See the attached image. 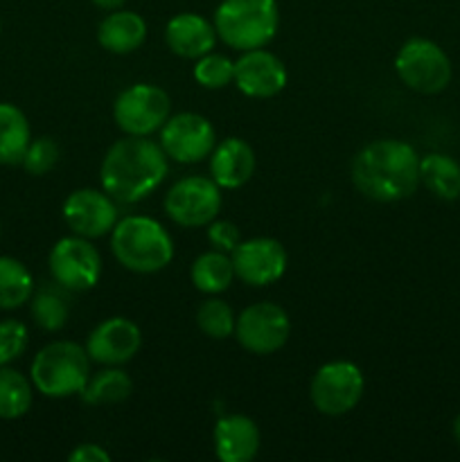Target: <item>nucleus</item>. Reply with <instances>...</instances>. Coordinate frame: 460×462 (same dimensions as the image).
Returning <instances> with one entry per match:
<instances>
[{
	"instance_id": "f257e3e1",
	"label": "nucleus",
	"mask_w": 460,
	"mask_h": 462,
	"mask_svg": "<svg viewBox=\"0 0 460 462\" xmlns=\"http://www.w3.org/2000/svg\"><path fill=\"white\" fill-rule=\"evenodd\" d=\"M352 183L379 203L409 199L419 185V156L404 140H374L352 161Z\"/></svg>"
},
{
	"instance_id": "f03ea898",
	"label": "nucleus",
	"mask_w": 460,
	"mask_h": 462,
	"mask_svg": "<svg viewBox=\"0 0 460 462\" xmlns=\"http://www.w3.org/2000/svg\"><path fill=\"white\" fill-rule=\"evenodd\" d=\"M167 171L170 162L161 143L129 135L108 147L99 180L104 192L111 194L117 203H138L167 179Z\"/></svg>"
},
{
	"instance_id": "7ed1b4c3",
	"label": "nucleus",
	"mask_w": 460,
	"mask_h": 462,
	"mask_svg": "<svg viewBox=\"0 0 460 462\" xmlns=\"http://www.w3.org/2000/svg\"><path fill=\"white\" fill-rule=\"evenodd\" d=\"M111 251L126 271L152 275L174 260V242L161 221L152 217H124L111 230Z\"/></svg>"
},
{
	"instance_id": "20e7f679",
	"label": "nucleus",
	"mask_w": 460,
	"mask_h": 462,
	"mask_svg": "<svg viewBox=\"0 0 460 462\" xmlns=\"http://www.w3.org/2000/svg\"><path fill=\"white\" fill-rule=\"evenodd\" d=\"M212 23L216 36L239 52L264 48L278 34V0H221Z\"/></svg>"
},
{
	"instance_id": "39448f33",
	"label": "nucleus",
	"mask_w": 460,
	"mask_h": 462,
	"mask_svg": "<svg viewBox=\"0 0 460 462\" xmlns=\"http://www.w3.org/2000/svg\"><path fill=\"white\" fill-rule=\"evenodd\" d=\"M90 377V356L86 347L72 341L48 343L32 361V386L45 397L63 400L79 395Z\"/></svg>"
},
{
	"instance_id": "423d86ee",
	"label": "nucleus",
	"mask_w": 460,
	"mask_h": 462,
	"mask_svg": "<svg viewBox=\"0 0 460 462\" xmlns=\"http://www.w3.org/2000/svg\"><path fill=\"white\" fill-rule=\"evenodd\" d=\"M395 72L415 93L436 95L449 86L451 61L440 45L415 36L406 41L397 52Z\"/></svg>"
},
{
	"instance_id": "0eeeda50",
	"label": "nucleus",
	"mask_w": 460,
	"mask_h": 462,
	"mask_svg": "<svg viewBox=\"0 0 460 462\" xmlns=\"http://www.w3.org/2000/svg\"><path fill=\"white\" fill-rule=\"evenodd\" d=\"M365 391L363 373L352 361H329L316 370L309 386L311 404L329 418L350 413L356 409Z\"/></svg>"
},
{
	"instance_id": "6e6552de",
	"label": "nucleus",
	"mask_w": 460,
	"mask_h": 462,
	"mask_svg": "<svg viewBox=\"0 0 460 462\" xmlns=\"http://www.w3.org/2000/svg\"><path fill=\"white\" fill-rule=\"evenodd\" d=\"M171 113V99L153 84H133L117 95L113 120L126 135H147L161 131Z\"/></svg>"
},
{
	"instance_id": "1a4fd4ad",
	"label": "nucleus",
	"mask_w": 460,
	"mask_h": 462,
	"mask_svg": "<svg viewBox=\"0 0 460 462\" xmlns=\"http://www.w3.org/2000/svg\"><path fill=\"white\" fill-rule=\"evenodd\" d=\"M50 275L68 291H90L102 278V257L90 239L81 235L59 239L48 257Z\"/></svg>"
},
{
	"instance_id": "9d476101",
	"label": "nucleus",
	"mask_w": 460,
	"mask_h": 462,
	"mask_svg": "<svg viewBox=\"0 0 460 462\" xmlns=\"http://www.w3.org/2000/svg\"><path fill=\"white\" fill-rule=\"evenodd\" d=\"M221 188L206 176L176 180L165 197V212L183 228H201L216 219L221 210Z\"/></svg>"
},
{
	"instance_id": "9b49d317",
	"label": "nucleus",
	"mask_w": 460,
	"mask_h": 462,
	"mask_svg": "<svg viewBox=\"0 0 460 462\" xmlns=\"http://www.w3.org/2000/svg\"><path fill=\"white\" fill-rule=\"evenodd\" d=\"M291 334L289 314L275 302H255L237 316L235 337L251 355H273L282 350Z\"/></svg>"
},
{
	"instance_id": "f8f14e48",
	"label": "nucleus",
	"mask_w": 460,
	"mask_h": 462,
	"mask_svg": "<svg viewBox=\"0 0 460 462\" xmlns=\"http://www.w3.org/2000/svg\"><path fill=\"white\" fill-rule=\"evenodd\" d=\"M216 144L215 126L198 113L185 111L167 117L161 126V147L167 158L176 162H201L212 153Z\"/></svg>"
},
{
	"instance_id": "ddd939ff",
	"label": "nucleus",
	"mask_w": 460,
	"mask_h": 462,
	"mask_svg": "<svg viewBox=\"0 0 460 462\" xmlns=\"http://www.w3.org/2000/svg\"><path fill=\"white\" fill-rule=\"evenodd\" d=\"M235 266V278L251 287H269L278 282L287 271V251L273 237H253L239 242L230 253Z\"/></svg>"
},
{
	"instance_id": "4468645a",
	"label": "nucleus",
	"mask_w": 460,
	"mask_h": 462,
	"mask_svg": "<svg viewBox=\"0 0 460 462\" xmlns=\"http://www.w3.org/2000/svg\"><path fill=\"white\" fill-rule=\"evenodd\" d=\"M63 219L75 235H81L86 239H97L111 233L120 217H117L115 199L111 194L84 188L75 189L66 199Z\"/></svg>"
},
{
	"instance_id": "2eb2a0df",
	"label": "nucleus",
	"mask_w": 460,
	"mask_h": 462,
	"mask_svg": "<svg viewBox=\"0 0 460 462\" xmlns=\"http://www.w3.org/2000/svg\"><path fill=\"white\" fill-rule=\"evenodd\" d=\"M143 347V332L138 325L124 316H113L102 320L90 332L86 341V352L90 361L99 365H124L133 359Z\"/></svg>"
},
{
	"instance_id": "dca6fc26",
	"label": "nucleus",
	"mask_w": 460,
	"mask_h": 462,
	"mask_svg": "<svg viewBox=\"0 0 460 462\" xmlns=\"http://www.w3.org/2000/svg\"><path fill=\"white\" fill-rule=\"evenodd\" d=\"M287 68L275 57L273 52L264 48L246 50L242 57L235 61V84L246 97L269 99L275 97L287 86Z\"/></svg>"
},
{
	"instance_id": "f3484780",
	"label": "nucleus",
	"mask_w": 460,
	"mask_h": 462,
	"mask_svg": "<svg viewBox=\"0 0 460 462\" xmlns=\"http://www.w3.org/2000/svg\"><path fill=\"white\" fill-rule=\"evenodd\" d=\"M165 43L176 57L201 59L203 54L212 52L216 43L215 23H210L201 14H176L165 27Z\"/></svg>"
},
{
	"instance_id": "a211bd4d",
	"label": "nucleus",
	"mask_w": 460,
	"mask_h": 462,
	"mask_svg": "<svg viewBox=\"0 0 460 462\" xmlns=\"http://www.w3.org/2000/svg\"><path fill=\"white\" fill-rule=\"evenodd\" d=\"M215 454L221 462H251L260 451V429L248 415H225L216 422Z\"/></svg>"
},
{
	"instance_id": "6ab92c4d",
	"label": "nucleus",
	"mask_w": 460,
	"mask_h": 462,
	"mask_svg": "<svg viewBox=\"0 0 460 462\" xmlns=\"http://www.w3.org/2000/svg\"><path fill=\"white\" fill-rule=\"evenodd\" d=\"M210 161L212 180L221 189H237L251 180L255 174V152L242 138H225L215 144Z\"/></svg>"
},
{
	"instance_id": "aec40b11",
	"label": "nucleus",
	"mask_w": 460,
	"mask_h": 462,
	"mask_svg": "<svg viewBox=\"0 0 460 462\" xmlns=\"http://www.w3.org/2000/svg\"><path fill=\"white\" fill-rule=\"evenodd\" d=\"M147 39V23L140 14L115 9L97 27V41L113 54H131Z\"/></svg>"
},
{
	"instance_id": "412c9836",
	"label": "nucleus",
	"mask_w": 460,
	"mask_h": 462,
	"mask_svg": "<svg viewBox=\"0 0 460 462\" xmlns=\"http://www.w3.org/2000/svg\"><path fill=\"white\" fill-rule=\"evenodd\" d=\"M32 143L25 113L9 102H0V165H21Z\"/></svg>"
},
{
	"instance_id": "4be33fe9",
	"label": "nucleus",
	"mask_w": 460,
	"mask_h": 462,
	"mask_svg": "<svg viewBox=\"0 0 460 462\" xmlns=\"http://www.w3.org/2000/svg\"><path fill=\"white\" fill-rule=\"evenodd\" d=\"M189 278L192 284L201 293L207 296H216L230 289L235 280V266L233 257L224 251H207L194 260L192 269H189Z\"/></svg>"
},
{
	"instance_id": "5701e85b",
	"label": "nucleus",
	"mask_w": 460,
	"mask_h": 462,
	"mask_svg": "<svg viewBox=\"0 0 460 462\" xmlns=\"http://www.w3.org/2000/svg\"><path fill=\"white\" fill-rule=\"evenodd\" d=\"M419 183L437 199L454 201L460 197V165L445 153H428L419 158Z\"/></svg>"
},
{
	"instance_id": "b1692460",
	"label": "nucleus",
	"mask_w": 460,
	"mask_h": 462,
	"mask_svg": "<svg viewBox=\"0 0 460 462\" xmlns=\"http://www.w3.org/2000/svg\"><path fill=\"white\" fill-rule=\"evenodd\" d=\"M133 391V382L117 365H106L102 373L90 374L86 386L81 388L79 397L88 406H108L120 404Z\"/></svg>"
},
{
	"instance_id": "393cba45",
	"label": "nucleus",
	"mask_w": 460,
	"mask_h": 462,
	"mask_svg": "<svg viewBox=\"0 0 460 462\" xmlns=\"http://www.w3.org/2000/svg\"><path fill=\"white\" fill-rule=\"evenodd\" d=\"M34 293V278L21 260L0 255V310L12 311L25 305Z\"/></svg>"
},
{
	"instance_id": "a878e982",
	"label": "nucleus",
	"mask_w": 460,
	"mask_h": 462,
	"mask_svg": "<svg viewBox=\"0 0 460 462\" xmlns=\"http://www.w3.org/2000/svg\"><path fill=\"white\" fill-rule=\"evenodd\" d=\"M32 409V383L18 370L0 365V420H18Z\"/></svg>"
},
{
	"instance_id": "bb28decb",
	"label": "nucleus",
	"mask_w": 460,
	"mask_h": 462,
	"mask_svg": "<svg viewBox=\"0 0 460 462\" xmlns=\"http://www.w3.org/2000/svg\"><path fill=\"white\" fill-rule=\"evenodd\" d=\"M32 319L39 325L43 332H59V329L66 328L68 323V302L63 298V293H59L57 289L43 287L36 293H32Z\"/></svg>"
},
{
	"instance_id": "cd10ccee",
	"label": "nucleus",
	"mask_w": 460,
	"mask_h": 462,
	"mask_svg": "<svg viewBox=\"0 0 460 462\" xmlns=\"http://www.w3.org/2000/svg\"><path fill=\"white\" fill-rule=\"evenodd\" d=\"M235 323H237V316H235L233 307L225 300H221V298L212 296L197 311L198 329L206 337L215 338V341H224V338L233 337Z\"/></svg>"
},
{
	"instance_id": "c85d7f7f",
	"label": "nucleus",
	"mask_w": 460,
	"mask_h": 462,
	"mask_svg": "<svg viewBox=\"0 0 460 462\" xmlns=\"http://www.w3.org/2000/svg\"><path fill=\"white\" fill-rule=\"evenodd\" d=\"M194 79H197L203 88H225V86L235 79V61H230L225 54H203L201 59H197V66H194Z\"/></svg>"
},
{
	"instance_id": "c756f323",
	"label": "nucleus",
	"mask_w": 460,
	"mask_h": 462,
	"mask_svg": "<svg viewBox=\"0 0 460 462\" xmlns=\"http://www.w3.org/2000/svg\"><path fill=\"white\" fill-rule=\"evenodd\" d=\"M59 144L54 143L52 138L43 135V138H36L32 140L30 147H27L25 156H23L21 165L25 167L27 174L32 176H43L48 174L50 170H54V165L59 162Z\"/></svg>"
},
{
	"instance_id": "7c9ffc66",
	"label": "nucleus",
	"mask_w": 460,
	"mask_h": 462,
	"mask_svg": "<svg viewBox=\"0 0 460 462\" xmlns=\"http://www.w3.org/2000/svg\"><path fill=\"white\" fill-rule=\"evenodd\" d=\"M30 334L16 319L0 320V365H9L27 350Z\"/></svg>"
},
{
	"instance_id": "2f4dec72",
	"label": "nucleus",
	"mask_w": 460,
	"mask_h": 462,
	"mask_svg": "<svg viewBox=\"0 0 460 462\" xmlns=\"http://www.w3.org/2000/svg\"><path fill=\"white\" fill-rule=\"evenodd\" d=\"M207 239H210V244L216 251H224L230 255L239 246V242H242V233H239V228L233 221L215 219L207 224Z\"/></svg>"
},
{
	"instance_id": "473e14b6",
	"label": "nucleus",
	"mask_w": 460,
	"mask_h": 462,
	"mask_svg": "<svg viewBox=\"0 0 460 462\" xmlns=\"http://www.w3.org/2000/svg\"><path fill=\"white\" fill-rule=\"evenodd\" d=\"M70 462H111V454H108L104 447L95 445V442H88V445H79L70 456H68Z\"/></svg>"
},
{
	"instance_id": "72a5a7b5",
	"label": "nucleus",
	"mask_w": 460,
	"mask_h": 462,
	"mask_svg": "<svg viewBox=\"0 0 460 462\" xmlns=\"http://www.w3.org/2000/svg\"><path fill=\"white\" fill-rule=\"evenodd\" d=\"M90 3H93L95 7L104 9V12H115V9L124 7L126 0H90Z\"/></svg>"
},
{
	"instance_id": "f704fd0d",
	"label": "nucleus",
	"mask_w": 460,
	"mask_h": 462,
	"mask_svg": "<svg viewBox=\"0 0 460 462\" xmlns=\"http://www.w3.org/2000/svg\"><path fill=\"white\" fill-rule=\"evenodd\" d=\"M454 436H455V440L460 442V415L455 418V422H454Z\"/></svg>"
},
{
	"instance_id": "c9c22d12",
	"label": "nucleus",
	"mask_w": 460,
	"mask_h": 462,
	"mask_svg": "<svg viewBox=\"0 0 460 462\" xmlns=\"http://www.w3.org/2000/svg\"><path fill=\"white\" fill-rule=\"evenodd\" d=\"M0 30H3V25H0Z\"/></svg>"
}]
</instances>
